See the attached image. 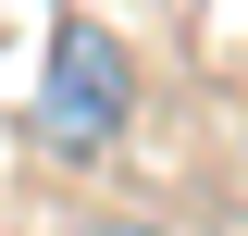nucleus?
I'll return each mask as SVG.
<instances>
[{
  "instance_id": "f257e3e1",
  "label": "nucleus",
  "mask_w": 248,
  "mask_h": 236,
  "mask_svg": "<svg viewBox=\"0 0 248 236\" xmlns=\"http://www.w3.org/2000/svg\"><path fill=\"white\" fill-rule=\"evenodd\" d=\"M137 124V62H124L112 25L62 13L50 25V75H37V149L50 162H99V149Z\"/></svg>"
},
{
  "instance_id": "f03ea898",
  "label": "nucleus",
  "mask_w": 248,
  "mask_h": 236,
  "mask_svg": "<svg viewBox=\"0 0 248 236\" xmlns=\"http://www.w3.org/2000/svg\"><path fill=\"white\" fill-rule=\"evenodd\" d=\"M87 236H161V224H87Z\"/></svg>"
}]
</instances>
